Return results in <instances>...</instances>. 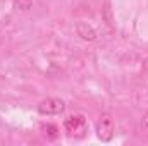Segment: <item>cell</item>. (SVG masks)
I'll list each match as a JSON object with an SVG mask.
<instances>
[{"mask_svg":"<svg viewBox=\"0 0 148 146\" xmlns=\"http://www.w3.org/2000/svg\"><path fill=\"white\" fill-rule=\"evenodd\" d=\"M31 2L33 0H16V7L21 9V10H28L31 7Z\"/></svg>","mask_w":148,"mask_h":146,"instance_id":"5","label":"cell"},{"mask_svg":"<svg viewBox=\"0 0 148 146\" xmlns=\"http://www.w3.org/2000/svg\"><path fill=\"white\" fill-rule=\"evenodd\" d=\"M114 132H115V126H114L112 117L109 113L100 115V119L97 120V136H98V139H102L103 143H109L114 138Z\"/></svg>","mask_w":148,"mask_h":146,"instance_id":"2","label":"cell"},{"mask_svg":"<svg viewBox=\"0 0 148 146\" xmlns=\"http://www.w3.org/2000/svg\"><path fill=\"white\" fill-rule=\"evenodd\" d=\"M76 33L84 41H95L97 40V31L88 24V23H77L76 24Z\"/></svg>","mask_w":148,"mask_h":146,"instance_id":"4","label":"cell"},{"mask_svg":"<svg viewBox=\"0 0 148 146\" xmlns=\"http://www.w3.org/2000/svg\"><path fill=\"white\" fill-rule=\"evenodd\" d=\"M66 110V103L60 98H47L38 105V112L41 115H59Z\"/></svg>","mask_w":148,"mask_h":146,"instance_id":"3","label":"cell"},{"mask_svg":"<svg viewBox=\"0 0 148 146\" xmlns=\"http://www.w3.org/2000/svg\"><path fill=\"white\" fill-rule=\"evenodd\" d=\"M64 129L66 132L71 136V138H76V139H81L86 136L88 132V124H86V119L83 115H71L64 120Z\"/></svg>","mask_w":148,"mask_h":146,"instance_id":"1","label":"cell"}]
</instances>
